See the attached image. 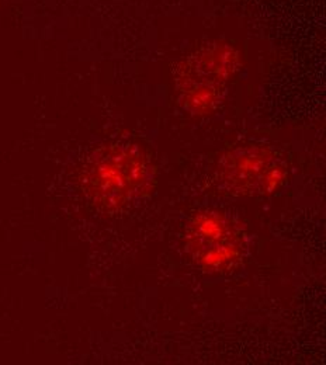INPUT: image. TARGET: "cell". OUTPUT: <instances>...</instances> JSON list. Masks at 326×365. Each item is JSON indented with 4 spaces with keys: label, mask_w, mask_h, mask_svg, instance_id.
<instances>
[{
    "label": "cell",
    "mask_w": 326,
    "mask_h": 365,
    "mask_svg": "<svg viewBox=\"0 0 326 365\" xmlns=\"http://www.w3.org/2000/svg\"><path fill=\"white\" fill-rule=\"evenodd\" d=\"M279 169L265 150H240L227 158L224 180L239 191H265L276 180Z\"/></svg>",
    "instance_id": "cell-2"
},
{
    "label": "cell",
    "mask_w": 326,
    "mask_h": 365,
    "mask_svg": "<svg viewBox=\"0 0 326 365\" xmlns=\"http://www.w3.org/2000/svg\"><path fill=\"white\" fill-rule=\"evenodd\" d=\"M88 182L98 204L117 208L140 194L148 182V168L130 150H111L94 163Z\"/></svg>",
    "instance_id": "cell-1"
},
{
    "label": "cell",
    "mask_w": 326,
    "mask_h": 365,
    "mask_svg": "<svg viewBox=\"0 0 326 365\" xmlns=\"http://www.w3.org/2000/svg\"><path fill=\"white\" fill-rule=\"evenodd\" d=\"M193 247L208 264L223 263L227 256H233L236 249V237L228 224L217 217H200L195 220L193 232Z\"/></svg>",
    "instance_id": "cell-3"
}]
</instances>
